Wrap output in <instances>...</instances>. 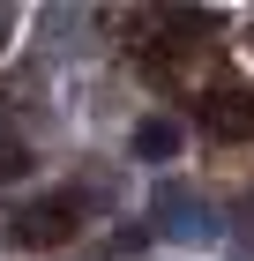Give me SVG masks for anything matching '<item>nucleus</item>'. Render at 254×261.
I'll return each instance as SVG.
<instances>
[{"instance_id": "1", "label": "nucleus", "mask_w": 254, "mask_h": 261, "mask_svg": "<svg viewBox=\"0 0 254 261\" xmlns=\"http://www.w3.org/2000/svg\"><path fill=\"white\" fill-rule=\"evenodd\" d=\"M82 231V194H45V201H30V209H15V224H8V239L15 246H67Z\"/></svg>"}, {"instance_id": "2", "label": "nucleus", "mask_w": 254, "mask_h": 261, "mask_svg": "<svg viewBox=\"0 0 254 261\" xmlns=\"http://www.w3.org/2000/svg\"><path fill=\"white\" fill-rule=\"evenodd\" d=\"M195 120L210 127L217 142H254V97L247 90H210V97L195 105Z\"/></svg>"}, {"instance_id": "3", "label": "nucleus", "mask_w": 254, "mask_h": 261, "mask_svg": "<svg viewBox=\"0 0 254 261\" xmlns=\"http://www.w3.org/2000/svg\"><path fill=\"white\" fill-rule=\"evenodd\" d=\"M179 142H187V127L157 112V120L135 127V157H142V164H172V157H179Z\"/></svg>"}, {"instance_id": "4", "label": "nucleus", "mask_w": 254, "mask_h": 261, "mask_svg": "<svg viewBox=\"0 0 254 261\" xmlns=\"http://www.w3.org/2000/svg\"><path fill=\"white\" fill-rule=\"evenodd\" d=\"M22 172H30V149L15 135H0V179H22Z\"/></svg>"}]
</instances>
